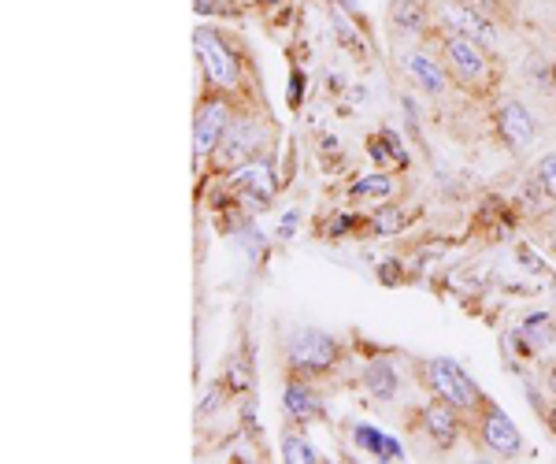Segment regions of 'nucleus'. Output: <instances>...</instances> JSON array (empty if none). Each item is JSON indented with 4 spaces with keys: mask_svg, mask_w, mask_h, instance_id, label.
Wrapping results in <instances>:
<instances>
[{
    "mask_svg": "<svg viewBox=\"0 0 556 464\" xmlns=\"http://www.w3.org/2000/svg\"><path fill=\"white\" fill-rule=\"evenodd\" d=\"M293 227H298V212H290V220H286L282 227H278V235L290 238V235H293Z\"/></svg>",
    "mask_w": 556,
    "mask_h": 464,
    "instance_id": "393cba45",
    "label": "nucleus"
},
{
    "mask_svg": "<svg viewBox=\"0 0 556 464\" xmlns=\"http://www.w3.org/2000/svg\"><path fill=\"white\" fill-rule=\"evenodd\" d=\"M549 427H553V431H556V409H549Z\"/></svg>",
    "mask_w": 556,
    "mask_h": 464,
    "instance_id": "c85d7f7f",
    "label": "nucleus"
},
{
    "mask_svg": "<svg viewBox=\"0 0 556 464\" xmlns=\"http://www.w3.org/2000/svg\"><path fill=\"white\" fill-rule=\"evenodd\" d=\"M393 190H397V186H393L390 175H364V178H356L353 198H390Z\"/></svg>",
    "mask_w": 556,
    "mask_h": 464,
    "instance_id": "aec40b11",
    "label": "nucleus"
},
{
    "mask_svg": "<svg viewBox=\"0 0 556 464\" xmlns=\"http://www.w3.org/2000/svg\"><path fill=\"white\" fill-rule=\"evenodd\" d=\"M367 149H371L375 164H390V160H397V164H408L405 146H401V138L393 130H382L379 138H371V141H367Z\"/></svg>",
    "mask_w": 556,
    "mask_h": 464,
    "instance_id": "a211bd4d",
    "label": "nucleus"
},
{
    "mask_svg": "<svg viewBox=\"0 0 556 464\" xmlns=\"http://www.w3.org/2000/svg\"><path fill=\"white\" fill-rule=\"evenodd\" d=\"M538 186L556 201V153L542 156V164H538Z\"/></svg>",
    "mask_w": 556,
    "mask_h": 464,
    "instance_id": "4be33fe9",
    "label": "nucleus"
},
{
    "mask_svg": "<svg viewBox=\"0 0 556 464\" xmlns=\"http://www.w3.org/2000/svg\"><path fill=\"white\" fill-rule=\"evenodd\" d=\"M230 190H235L238 198H245L249 204H267L278 190L271 160L256 156V160H249V164H241L238 172H230Z\"/></svg>",
    "mask_w": 556,
    "mask_h": 464,
    "instance_id": "1a4fd4ad",
    "label": "nucleus"
},
{
    "mask_svg": "<svg viewBox=\"0 0 556 464\" xmlns=\"http://www.w3.org/2000/svg\"><path fill=\"white\" fill-rule=\"evenodd\" d=\"M282 405L286 413L293 416L298 424H308V421H319L323 416V394L308 383V376H290L282 387Z\"/></svg>",
    "mask_w": 556,
    "mask_h": 464,
    "instance_id": "ddd939ff",
    "label": "nucleus"
},
{
    "mask_svg": "<svg viewBox=\"0 0 556 464\" xmlns=\"http://www.w3.org/2000/svg\"><path fill=\"white\" fill-rule=\"evenodd\" d=\"M442 64L453 75V83L460 86H486L490 83V60H486V45L464 38V34H450L442 38Z\"/></svg>",
    "mask_w": 556,
    "mask_h": 464,
    "instance_id": "20e7f679",
    "label": "nucleus"
},
{
    "mask_svg": "<svg viewBox=\"0 0 556 464\" xmlns=\"http://www.w3.org/2000/svg\"><path fill=\"white\" fill-rule=\"evenodd\" d=\"M405 223H408V216L401 209H379L371 216V227L379 230V235H397V230L405 227Z\"/></svg>",
    "mask_w": 556,
    "mask_h": 464,
    "instance_id": "412c9836",
    "label": "nucleus"
},
{
    "mask_svg": "<svg viewBox=\"0 0 556 464\" xmlns=\"http://www.w3.org/2000/svg\"><path fill=\"white\" fill-rule=\"evenodd\" d=\"M282 461L286 464H319L323 453L304 435H282Z\"/></svg>",
    "mask_w": 556,
    "mask_h": 464,
    "instance_id": "6ab92c4d",
    "label": "nucleus"
},
{
    "mask_svg": "<svg viewBox=\"0 0 556 464\" xmlns=\"http://www.w3.org/2000/svg\"><path fill=\"white\" fill-rule=\"evenodd\" d=\"M479 439L493 453V457L513 461V457L523 453V435H519V427L513 424V416H508L505 409H497V405H482L479 409Z\"/></svg>",
    "mask_w": 556,
    "mask_h": 464,
    "instance_id": "6e6552de",
    "label": "nucleus"
},
{
    "mask_svg": "<svg viewBox=\"0 0 556 464\" xmlns=\"http://www.w3.org/2000/svg\"><path fill=\"white\" fill-rule=\"evenodd\" d=\"M353 442L361 446L364 453H371L375 461H405V446H401L393 435L379 431L371 424H353Z\"/></svg>",
    "mask_w": 556,
    "mask_h": 464,
    "instance_id": "2eb2a0df",
    "label": "nucleus"
},
{
    "mask_svg": "<svg viewBox=\"0 0 556 464\" xmlns=\"http://www.w3.org/2000/svg\"><path fill=\"white\" fill-rule=\"evenodd\" d=\"M382 283H397V264H382Z\"/></svg>",
    "mask_w": 556,
    "mask_h": 464,
    "instance_id": "a878e982",
    "label": "nucleus"
},
{
    "mask_svg": "<svg viewBox=\"0 0 556 464\" xmlns=\"http://www.w3.org/2000/svg\"><path fill=\"white\" fill-rule=\"evenodd\" d=\"M397 387H401V376L386 356H375V361L364 364V390L375 401H393L397 398Z\"/></svg>",
    "mask_w": 556,
    "mask_h": 464,
    "instance_id": "dca6fc26",
    "label": "nucleus"
},
{
    "mask_svg": "<svg viewBox=\"0 0 556 464\" xmlns=\"http://www.w3.org/2000/svg\"><path fill=\"white\" fill-rule=\"evenodd\" d=\"M549 387H553V394H556V368L549 372Z\"/></svg>",
    "mask_w": 556,
    "mask_h": 464,
    "instance_id": "cd10ccee",
    "label": "nucleus"
},
{
    "mask_svg": "<svg viewBox=\"0 0 556 464\" xmlns=\"http://www.w3.org/2000/svg\"><path fill=\"white\" fill-rule=\"evenodd\" d=\"M338 356H342V346L319 327H298L286 338V361H290L293 376H323V372L334 368Z\"/></svg>",
    "mask_w": 556,
    "mask_h": 464,
    "instance_id": "f257e3e1",
    "label": "nucleus"
},
{
    "mask_svg": "<svg viewBox=\"0 0 556 464\" xmlns=\"http://www.w3.org/2000/svg\"><path fill=\"white\" fill-rule=\"evenodd\" d=\"M260 149H264V127L256 120H230L219 149H215V160H219L223 172H238L241 164L256 160Z\"/></svg>",
    "mask_w": 556,
    "mask_h": 464,
    "instance_id": "0eeeda50",
    "label": "nucleus"
},
{
    "mask_svg": "<svg viewBox=\"0 0 556 464\" xmlns=\"http://www.w3.org/2000/svg\"><path fill=\"white\" fill-rule=\"evenodd\" d=\"M356 227V216H349V212H342V216H338L334 223H330V235H349V230H353Z\"/></svg>",
    "mask_w": 556,
    "mask_h": 464,
    "instance_id": "5701e85b",
    "label": "nucleus"
},
{
    "mask_svg": "<svg viewBox=\"0 0 556 464\" xmlns=\"http://www.w3.org/2000/svg\"><path fill=\"white\" fill-rule=\"evenodd\" d=\"M401 67H405V75L412 78V86L424 89L430 97H442L445 89H450V71H445L442 60H434L430 52L424 49H405L401 52Z\"/></svg>",
    "mask_w": 556,
    "mask_h": 464,
    "instance_id": "9b49d317",
    "label": "nucleus"
},
{
    "mask_svg": "<svg viewBox=\"0 0 556 464\" xmlns=\"http://www.w3.org/2000/svg\"><path fill=\"white\" fill-rule=\"evenodd\" d=\"M301 97H304V78H301V71H293V78H290V104H301Z\"/></svg>",
    "mask_w": 556,
    "mask_h": 464,
    "instance_id": "b1692460",
    "label": "nucleus"
},
{
    "mask_svg": "<svg viewBox=\"0 0 556 464\" xmlns=\"http://www.w3.org/2000/svg\"><path fill=\"white\" fill-rule=\"evenodd\" d=\"M434 15L442 23V30L450 34H464V38L479 41V45H493L497 41V26L490 23V15L482 12L471 0H434Z\"/></svg>",
    "mask_w": 556,
    "mask_h": 464,
    "instance_id": "39448f33",
    "label": "nucleus"
},
{
    "mask_svg": "<svg viewBox=\"0 0 556 464\" xmlns=\"http://www.w3.org/2000/svg\"><path fill=\"white\" fill-rule=\"evenodd\" d=\"M460 409L450 405V401L434 398L424 405V431L427 439L438 446V450H450V446H456V439H460Z\"/></svg>",
    "mask_w": 556,
    "mask_h": 464,
    "instance_id": "f8f14e48",
    "label": "nucleus"
},
{
    "mask_svg": "<svg viewBox=\"0 0 556 464\" xmlns=\"http://www.w3.org/2000/svg\"><path fill=\"white\" fill-rule=\"evenodd\" d=\"M390 20L405 34H424L430 23V12L419 0H390Z\"/></svg>",
    "mask_w": 556,
    "mask_h": 464,
    "instance_id": "f3484780",
    "label": "nucleus"
},
{
    "mask_svg": "<svg viewBox=\"0 0 556 464\" xmlns=\"http://www.w3.org/2000/svg\"><path fill=\"white\" fill-rule=\"evenodd\" d=\"M493 123H497V134L505 138V146L516 149V153H523V149L534 146L538 123H534V115L523 101H505L497 109V115H493Z\"/></svg>",
    "mask_w": 556,
    "mask_h": 464,
    "instance_id": "9d476101",
    "label": "nucleus"
},
{
    "mask_svg": "<svg viewBox=\"0 0 556 464\" xmlns=\"http://www.w3.org/2000/svg\"><path fill=\"white\" fill-rule=\"evenodd\" d=\"M260 4H264V8H275V4H282V0H260Z\"/></svg>",
    "mask_w": 556,
    "mask_h": 464,
    "instance_id": "bb28decb",
    "label": "nucleus"
},
{
    "mask_svg": "<svg viewBox=\"0 0 556 464\" xmlns=\"http://www.w3.org/2000/svg\"><path fill=\"white\" fill-rule=\"evenodd\" d=\"M516 342L523 346V350H531V353H542V350H549V346L556 342V316L553 312H527L523 319H519V327H516Z\"/></svg>",
    "mask_w": 556,
    "mask_h": 464,
    "instance_id": "4468645a",
    "label": "nucleus"
},
{
    "mask_svg": "<svg viewBox=\"0 0 556 464\" xmlns=\"http://www.w3.org/2000/svg\"><path fill=\"white\" fill-rule=\"evenodd\" d=\"M230 120H235V115H230V104H227V97H223V89L197 109V115H193V160L197 164H204V160L215 156V149H219Z\"/></svg>",
    "mask_w": 556,
    "mask_h": 464,
    "instance_id": "423d86ee",
    "label": "nucleus"
},
{
    "mask_svg": "<svg viewBox=\"0 0 556 464\" xmlns=\"http://www.w3.org/2000/svg\"><path fill=\"white\" fill-rule=\"evenodd\" d=\"M193 52H197V60H201V67H204V83H208L212 89H223V93L238 89L241 60L235 57V49H230L223 34L208 30V26L193 30Z\"/></svg>",
    "mask_w": 556,
    "mask_h": 464,
    "instance_id": "7ed1b4c3",
    "label": "nucleus"
},
{
    "mask_svg": "<svg viewBox=\"0 0 556 464\" xmlns=\"http://www.w3.org/2000/svg\"><path fill=\"white\" fill-rule=\"evenodd\" d=\"M427 387L434 390V398L450 401V405H456L460 413H475V409L486 405L479 383H475L456 361H450V356H430L427 361Z\"/></svg>",
    "mask_w": 556,
    "mask_h": 464,
    "instance_id": "f03ea898",
    "label": "nucleus"
}]
</instances>
